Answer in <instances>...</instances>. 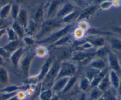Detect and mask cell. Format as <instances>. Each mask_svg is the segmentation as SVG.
<instances>
[{
    "label": "cell",
    "mask_w": 121,
    "mask_h": 100,
    "mask_svg": "<svg viewBox=\"0 0 121 100\" xmlns=\"http://www.w3.org/2000/svg\"><path fill=\"white\" fill-rule=\"evenodd\" d=\"M63 25V23L61 19L57 18H52L48 19L46 21H44L40 24L39 32L35 34V37L37 39L36 41L46 37V35L50 34L55 30L61 27Z\"/></svg>",
    "instance_id": "obj_1"
},
{
    "label": "cell",
    "mask_w": 121,
    "mask_h": 100,
    "mask_svg": "<svg viewBox=\"0 0 121 100\" xmlns=\"http://www.w3.org/2000/svg\"><path fill=\"white\" fill-rule=\"evenodd\" d=\"M72 28H73L72 24H66L65 26L61 27L60 29L57 30L56 32L50 34L47 37H44L41 40L36 41L35 43L41 45H45V44H48L50 45H52L58 41L59 39L62 38L63 37L69 34V32L72 30Z\"/></svg>",
    "instance_id": "obj_2"
},
{
    "label": "cell",
    "mask_w": 121,
    "mask_h": 100,
    "mask_svg": "<svg viewBox=\"0 0 121 100\" xmlns=\"http://www.w3.org/2000/svg\"><path fill=\"white\" fill-rule=\"evenodd\" d=\"M60 62L58 60H56L54 59V62L52 64L49 71L47 72V75L45 78L41 82V89L45 90V89L52 88L53 83L56 79L57 77L58 73H59V69H60Z\"/></svg>",
    "instance_id": "obj_3"
},
{
    "label": "cell",
    "mask_w": 121,
    "mask_h": 100,
    "mask_svg": "<svg viewBox=\"0 0 121 100\" xmlns=\"http://www.w3.org/2000/svg\"><path fill=\"white\" fill-rule=\"evenodd\" d=\"M54 60V57L51 56L49 57L47 59L44 64L43 65L42 67L41 68L40 72L37 75L33 76L32 77H28L27 78V84L30 85H34L35 84H39L40 82H42L44 78H45L47 75V72L49 71L52 64Z\"/></svg>",
    "instance_id": "obj_4"
},
{
    "label": "cell",
    "mask_w": 121,
    "mask_h": 100,
    "mask_svg": "<svg viewBox=\"0 0 121 100\" xmlns=\"http://www.w3.org/2000/svg\"><path fill=\"white\" fill-rule=\"evenodd\" d=\"M76 65L73 62L65 60L60 62V69L56 79L65 77H72L75 75L77 72Z\"/></svg>",
    "instance_id": "obj_5"
},
{
    "label": "cell",
    "mask_w": 121,
    "mask_h": 100,
    "mask_svg": "<svg viewBox=\"0 0 121 100\" xmlns=\"http://www.w3.org/2000/svg\"><path fill=\"white\" fill-rule=\"evenodd\" d=\"M94 56H95V51H74L72 53V59L73 61L83 63L90 62Z\"/></svg>",
    "instance_id": "obj_6"
},
{
    "label": "cell",
    "mask_w": 121,
    "mask_h": 100,
    "mask_svg": "<svg viewBox=\"0 0 121 100\" xmlns=\"http://www.w3.org/2000/svg\"><path fill=\"white\" fill-rule=\"evenodd\" d=\"M34 56H35L34 52H30L27 55L25 56L23 58H21L20 64H19L20 65L22 73H23V75L27 79L29 77L31 65L32 61H33Z\"/></svg>",
    "instance_id": "obj_7"
},
{
    "label": "cell",
    "mask_w": 121,
    "mask_h": 100,
    "mask_svg": "<svg viewBox=\"0 0 121 100\" xmlns=\"http://www.w3.org/2000/svg\"><path fill=\"white\" fill-rule=\"evenodd\" d=\"M108 62L110 70L115 72L119 76H121V66L120 60L117 55L112 51L110 50L107 56Z\"/></svg>",
    "instance_id": "obj_8"
},
{
    "label": "cell",
    "mask_w": 121,
    "mask_h": 100,
    "mask_svg": "<svg viewBox=\"0 0 121 100\" xmlns=\"http://www.w3.org/2000/svg\"><path fill=\"white\" fill-rule=\"evenodd\" d=\"M56 50V58L57 60L60 62L65 61L72 56L73 51L69 46H61V47H56L52 48Z\"/></svg>",
    "instance_id": "obj_9"
},
{
    "label": "cell",
    "mask_w": 121,
    "mask_h": 100,
    "mask_svg": "<svg viewBox=\"0 0 121 100\" xmlns=\"http://www.w3.org/2000/svg\"><path fill=\"white\" fill-rule=\"evenodd\" d=\"M99 8V6L97 5H90L86 7L85 9L80 11L77 21H80L89 18L90 17H92L95 14L96 12L98 10Z\"/></svg>",
    "instance_id": "obj_10"
},
{
    "label": "cell",
    "mask_w": 121,
    "mask_h": 100,
    "mask_svg": "<svg viewBox=\"0 0 121 100\" xmlns=\"http://www.w3.org/2000/svg\"><path fill=\"white\" fill-rule=\"evenodd\" d=\"M69 78H69V77H65V78H61L60 79H56L53 83L52 88H51L53 94H57L58 93L62 92Z\"/></svg>",
    "instance_id": "obj_11"
},
{
    "label": "cell",
    "mask_w": 121,
    "mask_h": 100,
    "mask_svg": "<svg viewBox=\"0 0 121 100\" xmlns=\"http://www.w3.org/2000/svg\"><path fill=\"white\" fill-rule=\"evenodd\" d=\"M25 51H26V49L22 46H21L17 50L14 51L9 56V59L11 62L12 65L15 68H17L18 66L20 60L22 58V56L24 55Z\"/></svg>",
    "instance_id": "obj_12"
},
{
    "label": "cell",
    "mask_w": 121,
    "mask_h": 100,
    "mask_svg": "<svg viewBox=\"0 0 121 100\" xmlns=\"http://www.w3.org/2000/svg\"><path fill=\"white\" fill-rule=\"evenodd\" d=\"M43 4L39 5L34 9L33 13V19L32 20L36 23L40 25L44 21V10Z\"/></svg>",
    "instance_id": "obj_13"
},
{
    "label": "cell",
    "mask_w": 121,
    "mask_h": 100,
    "mask_svg": "<svg viewBox=\"0 0 121 100\" xmlns=\"http://www.w3.org/2000/svg\"><path fill=\"white\" fill-rule=\"evenodd\" d=\"M22 41L21 40H17L14 41H9L7 45L1 47L3 50H4L7 53L10 55L12 53L17 50L18 49L20 48V47L22 46Z\"/></svg>",
    "instance_id": "obj_14"
},
{
    "label": "cell",
    "mask_w": 121,
    "mask_h": 100,
    "mask_svg": "<svg viewBox=\"0 0 121 100\" xmlns=\"http://www.w3.org/2000/svg\"><path fill=\"white\" fill-rule=\"evenodd\" d=\"M63 0H52L48 6L47 10V17L52 18L55 14H57L59 7L61 5Z\"/></svg>",
    "instance_id": "obj_15"
},
{
    "label": "cell",
    "mask_w": 121,
    "mask_h": 100,
    "mask_svg": "<svg viewBox=\"0 0 121 100\" xmlns=\"http://www.w3.org/2000/svg\"><path fill=\"white\" fill-rule=\"evenodd\" d=\"M31 85L28 84L24 85H8L0 90V92L4 93H13L17 92L19 91H26L28 90Z\"/></svg>",
    "instance_id": "obj_16"
},
{
    "label": "cell",
    "mask_w": 121,
    "mask_h": 100,
    "mask_svg": "<svg viewBox=\"0 0 121 100\" xmlns=\"http://www.w3.org/2000/svg\"><path fill=\"white\" fill-rule=\"evenodd\" d=\"M89 67L93 68L98 69L99 71H102V70L107 68L106 62L105 59L99 58H95V59L93 58L89 63Z\"/></svg>",
    "instance_id": "obj_17"
},
{
    "label": "cell",
    "mask_w": 121,
    "mask_h": 100,
    "mask_svg": "<svg viewBox=\"0 0 121 100\" xmlns=\"http://www.w3.org/2000/svg\"><path fill=\"white\" fill-rule=\"evenodd\" d=\"M74 10V7L73 5L70 3L66 4L58 11L56 14V18L59 19H62Z\"/></svg>",
    "instance_id": "obj_18"
},
{
    "label": "cell",
    "mask_w": 121,
    "mask_h": 100,
    "mask_svg": "<svg viewBox=\"0 0 121 100\" xmlns=\"http://www.w3.org/2000/svg\"><path fill=\"white\" fill-rule=\"evenodd\" d=\"M40 26V25L34 22L33 20H30L28 23L27 27L25 29V33L27 36L33 37V36L39 32Z\"/></svg>",
    "instance_id": "obj_19"
},
{
    "label": "cell",
    "mask_w": 121,
    "mask_h": 100,
    "mask_svg": "<svg viewBox=\"0 0 121 100\" xmlns=\"http://www.w3.org/2000/svg\"><path fill=\"white\" fill-rule=\"evenodd\" d=\"M16 21L20 26H22L24 29H26L28 23V13L26 9L24 8H20V12H19L18 15L16 19Z\"/></svg>",
    "instance_id": "obj_20"
},
{
    "label": "cell",
    "mask_w": 121,
    "mask_h": 100,
    "mask_svg": "<svg viewBox=\"0 0 121 100\" xmlns=\"http://www.w3.org/2000/svg\"><path fill=\"white\" fill-rule=\"evenodd\" d=\"M72 36L70 35L69 34L63 37L62 38L59 39V40H58V41H57L56 42L52 44V45H50V47H48V50L50 49L54 48V47L68 46L69 45H70V44L72 43Z\"/></svg>",
    "instance_id": "obj_21"
},
{
    "label": "cell",
    "mask_w": 121,
    "mask_h": 100,
    "mask_svg": "<svg viewBox=\"0 0 121 100\" xmlns=\"http://www.w3.org/2000/svg\"><path fill=\"white\" fill-rule=\"evenodd\" d=\"M120 77L121 76H119L114 71L111 70H109V77L111 86L117 91L119 87V82H120Z\"/></svg>",
    "instance_id": "obj_22"
},
{
    "label": "cell",
    "mask_w": 121,
    "mask_h": 100,
    "mask_svg": "<svg viewBox=\"0 0 121 100\" xmlns=\"http://www.w3.org/2000/svg\"><path fill=\"white\" fill-rule=\"evenodd\" d=\"M87 41L91 43L93 47L96 48H99L102 46H105V39L102 37L100 36H91L86 37L85 38Z\"/></svg>",
    "instance_id": "obj_23"
},
{
    "label": "cell",
    "mask_w": 121,
    "mask_h": 100,
    "mask_svg": "<svg viewBox=\"0 0 121 100\" xmlns=\"http://www.w3.org/2000/svg\"><path fill=\"white\" fill-rule=\"evenodd\" d=\"M109 70L110 69H109L107 68L105 69H103L102 70V71H100V72L98 73V74L95 77L94 79L91 81V87H96V86L99 85V83L100 82V81L102 80L103 78L109 73Z\"/></svg>",
    "instance_id": "obj_24"
},
{
    "label": "cell",
    "mask_w": 121,
    "mask_h": 100,
    "mask_svg": "<svg viewBox=\"0 0 121 100\" xmlns=\"http://www.w3.org/2000/svg\"><path fill=\"white\" fill-rule=\"evenodd\" d=\"M11 28H13V30L15 32V33H16L17 36H18V39L22 40V39H23L25 37V36H26L24 28L22 26H20V25L18 23V22L16 20H15V21H14L13 22Z\"/></svg>",
    "instance_id": "obj_25"
},
{
    "label": "cell",
    "mask_w": 121,
    "mask_h": 100,
    "mask_svg": "<svg viewBox=\"0 0 121 100\" xmlns=\"http://www.w3.org/2000/svg\"><path fill=\"white\" fill-rule=\"evenodd\" d=\"M97 87L104 93L106 92L108 90H109L112 86H111V82L109 80V73L103 78L102 80L100 81L99 85L97 86Z\"/></svg>",
    "instance_id": "obj_26"
},
{
    "label": "cell",
    "mask_w": 121,
    "mask_h": 100,
    "mask_svg": "<svg viewBox=\"0 0 121 100\" xmlns=\"http://www.w3.org/2000/svg\"><path fill=\"white\" fill-rule=\"evenodd\" d=\"M79 13H80V11H79L78 10H74L73 12H72L68 15L65 16V17L63 18L62 19H61L63 23L66 24H72V22L77 20L79 15Z\"/></svg>",
    "instance_id": "obj_27"
},
{
    "label": "cell",
    "mask_w": 121,
    "mask_h": 100,
    "mask_svg": "<svg viewBox=\"0 0 121 100\" xmlns=\"http://www.w3.org/2000/svg\"><path fill=\"white\" fill-rule=\"evenodd\" d=\"M117 94V91L111 87L107 91L104 92L102 99V100H118L119 98L118 97Z\"/></svg>",
    "instance_id": "obj_28"
},
{
    "label": "cell",
    "mask_w": 121,
    "mask_h": 100,
    "mask_svg": "<svg viewBox=\"0 0 121 100\" xmlns=\"http://www.w3.org/2000/svg\"><path fill=\"white\" fill-rule=\"evenodd\" d=\"M86 33L85 31L82 30L81 28L78 27L73 31L72 36L75 39L76 41H80L86 38Z\"/></svg>",
    "instance_id": "obj_29"
},
{
    "label": "cell",
    "mask_w": 121,
    "mask_h": 100,
    "mask_svg": "<svg viewBox=\"0 0 121 100\" xmlns=\"http://www.w3.org/2000/svg\"><path fill=\"white\" fill-rule=\"evenodd\" d=\"M40 45L41 46L37 47L35 51H34L35 56H37L39 58H45L48 55L49 50H48V47H45L44 46H43L41 45Z\"/></svg>",
    "instance_id": "obj_30"
},
{
    "label": "cell",
    "mask_w": 121,
    "mask_h": 100,
    "mask_svg": "<svg viewBox=\"0 0 121 100\" xmlns=\"http://www.w3.org/2000/svg\"><path fill=\"white\" fill-rule=\"evenodd\" d=\"M53 96V92L52 89H45L41 90L39 94V99L40 100H52Z\"/></svg>",
    "instance_id": "obj_31"
},
{
    "label": "cell",
    "mask_w": 121,
    "mask_h": 100,
    "mask_svg": "<svg viewBox=\"0 0 121 100\" xmlns=\"http://www.w3.org/2000/svg\"><path fill=\"white\" fill-rule=\"evenodd\" d=\"M9 83V73L5 68L0 67V84L7 85Z\"/></svg>",
    "instance_id": "obj_32"
},
{
    "label": "cell",
    "mask_w": 121,
    "mask_h": 100,
    "mask_svg": "<svg viewBox=\"0 0 121 100\" xmlns=\"http://www.w3.org/2000/svg\"><path fill=\"white\" fill-rule=\"evenodd\" d=\"M20 10V4H18L17 2H14V1L11 3V11L10 14L11 15V17L14 21L16 20L17 18L18 13Z\"/></svg>",
    "instance_id": "obj_33"
},
{
    "label": "cell",
    "mask_w": 121,
    "mask_h": 100,
    "mask_svg": "<svg viewBox=\"0 0 121 100\" xmlns=\"http://www.w3.org/2000/svg\"><path fill=\"white\" fill-rule=\"evenodd\" d=\"M109 51L110 50L108 48L104 46L97 48L95 51V54L96 56H97V58L104 59L105 56H107Z\"/></svg>",
    "instance_id": "obj_34"
},
{
    "label": "cell",
    "mask_w": 121,
    "mask_h": 100,
    "mask_svg": "<svg viewBox=\"0 0 121 100\" xmlns=\"http://www.w3.org/2000/svg\"><path fill=\"white\" fill-rule=\"evenodd\" d=\"M103 92L98 87L92 88V90L90 93L89 98L87 100H97L101 98L103 95Z\"/></svg>",
    "instance_id": "obj_35"
},
{
    "label": "cell",
    "mask_w": 121,
    "mask_h": 100,
    "mask_svg": "<svg viewBox=\"0 0 121 100\" xmlns=\"http://www.w3.org/2000/svg\"><path fill=\"white\" fill-rule=\"evenodd\" d=\"M111 49L117 51H121V40L118 38L112 37L109 39Z\"/></svg>",
    "instance_id": "obj_36"
},
{
    "label": "cell",
    "mask_w": 121,
    "mask_h": 100,
    "mask_svg": "<svg viewBox=\"0 0 121 100\" xmlns=\"http://www.w3.org/2000/svg\"><path fill=\"white\" fill-rule=\"evenodd\" d=\"M100 71L96 69L93 68L89 67V68L87 69V71H86L85 77H86V78L91 82V81L94 79L95 77L98 74V73H99Z\"/></svg>",
    "instance_id": "obj_37"
},
{
    "label": "cell",
    "mask_w": 121,
    "mask_h": 100,
    "mask_svg": "<svg viewBox=\"0 0 121 100\" xmlns=\"http://www.w3.org/2000/svg\"><path fill=\"white\" fill-rule=\"evenodd\" d=\"M11 6V4L5 5L1 7L0 8V18L1 19H7L8 15L10 14Z\"/></svg>",
    "instance_id": "obj_38"
},
{
    "label": "cell",
    "mask_w": 121,
    "mask_h": 100,
    "mask_svg": "<svg viewBox=\"0 0 121 100\" xmlns=\"http://www.w3.org/2000/svg\"><path fill=\"white\" fill-rule=\"evenodd\" d=\"M79 86L80 90L83 91V92H85L88 90L89 88L91 87V82L86 77H84L80 79Z\"/></svg>",
    "instance_id": "obj_39"
},
{
    "label": "cell",
    "mask_w": 121,
    "mask_h": 100,
    "mask_svg": "<svg viewBox=\"0 0 121 100\" xmlns=\"http://www.w3.org/2000/svg\"><path fill=\"white\" fill-rule=\"evenodd\" d=\"M77 77L76 75L73 76L72 77H70L69 79L68 82H67V84H66V86H65V89L63 90V91H62V93H66V92H68L70 89H72V88L74 86V85L75 84L76 82Z\"/></svg>",
    "instance_id": "obj_40"
},
{
    "label": "cell",
    "mask_w": 121,
    "mask_h": 100,
    "mask_svg": "<svg viewBox=\"0 0 121 100\" xmlns=\"http://www.w3.org/2000/svg\"><path fill=\"white\" fill-rule=\"evenodd\" d=\"M6 31H7V36H8V39L9 41H14V40H18V37L17 36L16 33H15L13 28L11 27H8L6 28Z\"/></svg>",
    "instance_id": "obj_41"
},
{
    "label": "cell",
    "mask_w": 121,
    "mask_h": 100,
    "mask_svg": "<svg viewBox=\"0 0 121 100\" xmlns=\"http://www.w3.org/2000/svg\"><path fill=\"white\" fill-rule=\"evenodd\" d=\"M22 41L26 46L28 47L33 46L36 43V40L33 37L28 36H25L22 39Z\"/></svg>",
    "instance_id": "obj_42"
},
{
    "label": "cell",
    "mask_w": 121,
    "mask_h": 100,
    "mask_svg": "<svg viewBox=\"0 0 121 100\" xmlns=\"http://www.w3.org/2000/svg\"><path fill=\"white\" fill-rule=\"evenodd\" d=\"M111 7H112V1L110 0H104L99 5V7L100 9L102 10H107L109 9Z\"/></svg>",
    "instance_id": "obj_43"
},
{
    "label": "cell",
    "mask_w": 121,
    "mask_h": 100,
    "mask_svg": "<svg viewBox=\"0 0 121 100\" xmlns=\"http://www.w3.org/2000/svg\"><path fill=\"white\" fill-rule=\"evenodd\" d=\"M78 27L81 28L82 30L85 31L86 33L89 30V29L91 28L89 26V24L87 21H85V20H83V21H79V25H78Z\"/></svg>",
    "instance_id": "obj_44"
},
{
    "label": "cell",
    "mask_w": 121,
    "mask_h": 100,
    "mask_svg": "<svg viewBox=\"0 0 121 100\" xmlns=\"http://www.w3.org/2000/svg\"><path fill=\"white\" fill-rule=\"evenodd\" d=\"M17 93V92H13V93H4V92H0V100H8L13 96L15 95Z\"/></svg>",
    "instance_id": "obj_45"
},
{
    "label": "cell",
    "mask_w": 121,
    "mask_h": 100,
    "mask_svg": "<svg viewBox=\"0 0 121 100\" xmlns=\"http://www.w3.org/2000/svg\"><path fill=\"white\" fill-rule=\"evenodd\" d=\"M11 24V21L8 20V19H1L0 18V30L7 28Z\"/></svg>",
    "instance_id": "obj_46"
},
{
    "label": "cell",
    "mask_w": 121,
    "mask_h": 100,
    "mask_svg": "<svg viewBox=\"0 0 121 100\" xmlns=\"http://www.w3.org/2000/svg\"><path fill=\"white\" fill-rule=\"evenodd\" d=\"M13 1V0H0V7L11 4Z\"/></svg>",
    "instance_id": "obj_47"
},
{
    "label": "cell",
    "mask_w": 121,
    "mask_h": 100,
    "mask_svg": "<svg viewBox=\"0 0 121 100\" xmlns=\"http://www.w3.org/2000/svg\"><path fill=\"white\" fill-rule=\"evenodd\" d=\"M111 29L115 33L121 35V27H118V26H113L111 27Z\"/></svg>",
    "instance_id": "obj_48"
},
{
    "label": "cell",
    "mask_w": 121,
    "mask_h": 100,
    "mask_svg": "<svg viewBox=\"0 0 121 100\" xmlns=\"http://www.w3.org/2000/svg\"><path fill=\"white\" fill-rule=\"evenodd\" d=\"M0 55L2 56L4 58H9V56H10L8 53H7L4 50L2 49L1 47H0Z\"/></svg>",
    "instance_id": "obj_49"
},
{
    "label": "cell",
    "mask_w": 121,
    "mask_h": 100,
    "mask_svg": "<svg viewBox=\"0 0 121 100\" xmlns=\"http://www.w3.org/2000/svg\"><path fill=\"white\" fill-rule=\"evenodd\" d=\"M112 6H114L115 7H119L121 5V0H112Z\"/></svg>",
    "instance_id": "obj_50"
},
{
    "label": "cell",
    "mask_w": 121,
    "mask_h": 100,
    "mask_svg": "<svg viewBox=\"0 0 121 100\" xmlns=\"http://www.w3.org/2000/svg\"><path fill=\"white\" fill-rule=\"evenodd\" d=\"M77 100H87L86 94L85 92H82Z\"/></svg>",
    "instance_id": "obj_51"
},
{
    "label": "cell",
    "mask_w": 121,
    "mask_h": 100,
    "mask_svg": "<svg viewBox=\"0 0 121 100\" xmlns=\"http://www.w3.org/2000/svg\"><path fill=\"white\" fill-rule=\"evenodd\" d=\"M117 93H118V95L119 98L121 95V76L120 77V82H119V87H118V90H117Z\"/></svg>",
    "instance_id": "obj_52"
},
{
    "label": "cell",
    "mask_w": 121,
    "mask_h": 100,
    "mask_svg": "<svg viewBox=\"0 0 121 100\" xmlns=\"http://www.w3.org/2000/svg\"><path fill=\"white\" fill-rule=\"evenodd\" d=\"M7 33V31H6V28H4V29L0 30V41H1V39L2 38V37L3 36L4 34H5Z\"/></svg>",
    "instance_id": "obj_53"
},
{
    "label": "cell",
    "mask_w": 121,
    "mask_h": 100,
    "mask_svg": "<svg viewBox=\"0 0 121 100\" xmlns=\"http://www.w3.org/2000/svg\"><path fill=\"white\" fill-rule=\"evenodd\" d=\"M13 1L20 5L21 4H24L25 3V2H26L28 0H13Z\"/></svg>",
    "instance_id": "obj_54"
},
{
    "label": "cell",
    "mask_w": 121,
    "mask_h": 100,
    "mask_svg": "<svg viewBox=\"0 0 121 100\" xmlns=\"http://www.w3.org/2000/svg\"><path fill=\"white\" fill-rule=\"evenodd\" d=\"M4 58L1 55H0V66H2L4 65Z\"/></svg>",
    "instance_id": "obj_55"
},
{
    "label": "cell",
    "mask_w": 121,
    "mask_h": 100,
    "mask_svg": "<svg viewBox=\"0 0 121 100\" xmlns=\"http://www.w3.org/2000/svg\"><path fill=\"white\" fill-rule=\"evenodd\" d=\"M7 100H20L19 99L18 97L17 96V94H16V95H15L13 96V97H12L11 98H9V99Z\"/></svg>",
    "instance_id": "obj_56"
},
{
    "label": "cell",
    "mask_w": 121,
    "mask_h": 100,
    "mask_svg": "<svg viewBox=\"0 0 121 100\" xmlns=\"http://www.w3.org/2000/svg\"><path fill=\"white\" fill-rule=\"evenodd\" d=\"M73 1H75V2H79V1H80V0H73Z\"/></svg>",
    "instance_id": "obj_57"
},
{
    "label": "cell",
    "mask_w": 121,
    "mask_h": 100,
    "mask_svg": "<svg viewBox=\"0 0 121 100\" xmlns=\"http://www.w3.org/2000/svg\"><path fill=\"white\" fill-rule=\"evenodd\" d=\"M120 64H121V60H120Z\"/></svg>",
    "instance_id": "obj_58"
},
{
    "label": "cell",
    "mask_w": 121,
    "mask_h": 100,
    "mask_svg": "<svg viewBox=\"0 0 121 100\" xmlns=\"http://www.w3.org/2000/svg\"><path fill=\"white\" fill-rule=\"evenodd\" d=\"M119 98H120V99L121 100V96H120V97H119Z\"/></svg>",
    "instance_id": "obj_59"
},
{
    "label": "cell",
    "mask_w": 121,
    "mask_h": 100,
    "mask_svg": "<svg viewBox=\"0 0 121 100\" xmlns=\"http://www.w3.org/2000/svg\"><path fill=\"white\" fill-rule=\"evenodd\" d=\"M118 100H121V99H120V98H119V99H118Z\"/></svg>",
    "instance_id": "obj_60"
},
{
    "label": "cell",
    "mask_w": 121,
    "mask_h": 100,
    "mask_svg": "<svg viewBox=\"0 0 121 100\" xmlns=\"http://www.w3.org/2000/svg\"><path fill=\"white\" fill-rule=\"evenodd\" d=\"M0 8H1V7H0Z\"/></svg>",
    "instance_id": "obj_61"
}]
</instances>
